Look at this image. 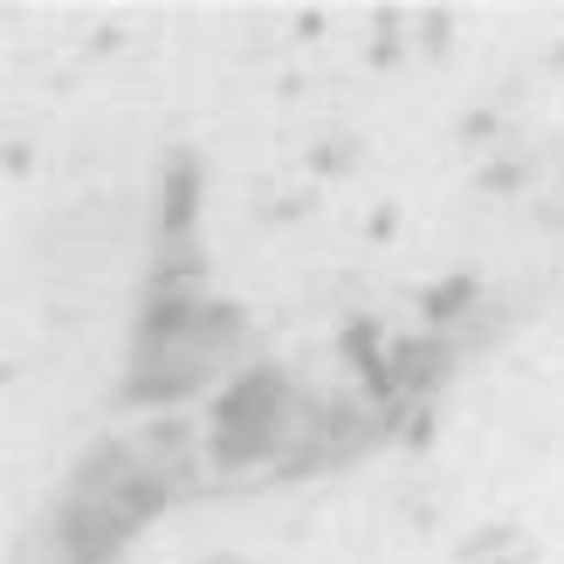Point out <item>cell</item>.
Segmentation results:
<instances>
[{
    "instance_id": "5b68a950",
    "label": "cell",
    "mask_w": 564,
    "mask_h": 564,
    "mask_svg": "<svg viewBox=\"0 0 564 564\" xmlns=\"http://www.w3.org/2000/svg\"><path fill=\"white\" fill-rule=\"evenodd\" d=\"M475 296H482V282H475V275H447V282H434V290L420 296V310H427V324H455V317L475 310Z\"/></svg>"
},
{
    "instance_id": "6da1fadb",
    "label": "cell",
    "mask_w": 564,
    "mask_h": 564,
    "mask_svg": "<svg viewBox=\"0 0 564 564\" xmlns=\"http://www.w3.org/2000/svg\"><path fill=\"white\" fill-rule=\"evenodd\" d=\"M282 406H290V379H282L275 365H256V372H241L214 400L207 427H282Z\"/></svg>"
},
{
    "instance_id": "7a4b0ae2",
    "label": "cell",
    "mask_w": 564,
    "mask_h": 564,
    "mask_svg": "<svg viewBox=\"0 0 564 564\" xmlns=\"http://www.w3.org/2000/svg\"><path fill=\"white\" fill-rule=\"evenodd\" d=\"M200 159L193 152H180L173 165H165V186H159V228H165V241H186L193 235V220H200Z\"/></svg>"
},
{
    "instance_id": "277c9868",
    "label": "cell",
    "mask_w": 564,
    "mask_h": 564,
    "mask_svg": "<svg viewBox=\"0 0 564 564\" xmlns=\"http://www.w3.org/2000/svg\"><path fill=\"white\" fill-rule=\"evenodd\" d=\"M386 358H392V372H400L406 392H427L447 372V345H441V337H406V345H392Z\"/></svg>"
},
{
    "instance_id": "8992f818",
    "label": "cell",
    "mask_w": 564,
    "mask_h": 564,
    "mask_svg": "<svg viewBox=\"0 0 564 564\" xmlns=\"http://www.w3.org/2000/svg\"><path fill=\"white\" fill-rule=\"evenodd\" d=\"M214 564H241V557H214Z\"/></svg>"
},
{
    "instance_id": "3957f363",
    "label": "cell",
    "mask_w": 564,
    "mask_h": 564,
    "mask_svg": "<svg viewBox=\"0 0 564 564\" xmlns=\"http://www.w3.org/2000/svg\"><path fill=\"white\" fill-rule=\"evenodd\" d=\"M275 447H282V427H207V462L228 468V475L269 462Z\"/></svg>"
}]
</instances>
